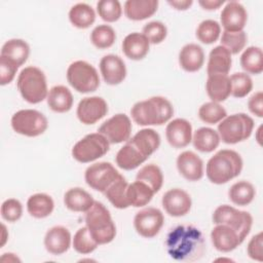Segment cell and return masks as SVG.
I'll return each mask as SVG.
<instances>
[{"instance_id": "1", "label": "cell", "mask_w": 263, "mask_h": 263, "mask_svg": "<svg viewBox=\"0 0 263 263\" xmlns=\"http://www.w3.org/2000/svg\"><path fill=\"white\" fill-rule=\"evenodd\" d=\"M165 248L168 255L177 261H194L203 253L204 239L198 228L192 225H179L167 234Z\"/></svg>"}, {"instance_id": "2", "label": "cell", "mask_w": 263, "mask_h": 263, "mask_svg": "<svg viewBox=\"0 0 263 263\" xmlns=\"http://www.w3.org/2000/svg\"><path fill=\"white\" fill-rule=\"evenodd\" d=\"M174 114L172 103L163 97H152L136 103L130 109L133 120L142 126L161 125L167 122Z\"/></svg>"}, {"instance_id": "3", "label": "cell", "mask_w": 263, "mask_h": 263, "mask_svg": "<svg viewBox=\"0 0 263 263\" xmlns=\"http://www.w3.org/2000/svg\"><path fill=\"white\" fill-rule=\"evenodd\" d=\"M242 159L236 151L223 149L209 159L205 174L212 183L221 185L237 177L242 170Z\"/></svg>"}, {"instance_id": "4", "label": "cell", "mask_w": 263, "mask_h": 263, "mask_svg": "<svg viewBox=\"0 0 263 263\" xmlns=\"http://www.w3.org/2000/svg\"><path fill=\"white\" fill-rule=\"evenodd\" d=\"M85 224L98 245L111 242L116 235V226L109 210L100 201L93 202L85 212Z\"/></svg>"}, {"instance_id": "5", "label": "cell", "mask_w": 263, "mask_h": 263, "mask_svg": "<svg viewBox=\"0 0 263 263\" xmlns=\"http://www.w3.org/2000/svg\"><path fill=\"white\" fill-rule=\"evenodd\" d=\"M16 85L23 99L30 104H38L47 98L46 77L37 67L24 68L18 74Z\"/></svg>"}, {"instance_id": "6", "label": "cell", "mask_w": 263, "mask_h": 263, "mask_svg": "<svg viewBox=\"0 0 263 263\" xmlns=\"http://www.w3.org/2000/svg\"><path fill=\"white\" fill-rule=\"evenodd\" d=\"M254 129V120L245 113L226 116L218 124L220 140L226 144H236L250 138Z\"/></svg>"}, {"instance_id": "7", "label": "cell", "mask_w": 263, "mask_h": 263, "mask_svg": "<svg viewBox=\"0 0 263 263\" xmlns=\"http://www.w3.org/2000/svg\"><path fill=\"white\" fill-rule=\"evenodd\" d=\"M67 80L78 92H92L100 86V77L96 68L85 61H75L67 69Z\"/></svg>"}, {"instance_id": "8", "label": "cell", "mask_w": 263, "mask_h": 263, "mask_svg": "<svg viewBox=\"0 0 263 263\" xmlns=\"http://www.w3.org/2000/svg\"><path fill=\"white\" fill-rule=\"evenodd\" d=\"M212 219L215 224H224L232 228L238 234L241 242L250 233L253 224L250 213L239 211L228 204L219 205L214 211Z\"/></svg>"}, {"instance_id": "9", "label": "cell", "mask_w": 263, "mask_h": 263, "mask_svg": "<svg viewBox=\"0 0 263 263\" xmlns=\"http://www.w3.org/2000/svg\"><path fill=\"white\" fill-rule=\"evenodd\" d=\"M110 148L109 141L100 133L88 134L72 148V156L81 163H88L104 156Z\"/></svg>"}, {"instance_id": "10", "label": "cell", "mask_w": 263, "mask_h": 263, "mask_svg": "<svg viewBox=\"0 0 263 263\" xmlns=\"http://www.w3.org/2000/svg\"><path fill=\"white\" fill-rule=\"evenodd\" d=\"M48 126L47 118L34 109L16 111L11 117V127L20 135L26 137H37L42 135Z\"/></svg>"}, {"instance_id": "11", "label": "cell", "mask_w": 263, "mask_h": 263, "mask_svg": "<svg viewBox=\"0 0 263 263\" xmlns=\"http://www.w3.org/2000/svg\"><path fill=\"white\" fill-rule=\"evenodd\" d=\"M120 176L121 174L113 166V164L107 161L93 163L89 165L84 173L86 184L93 190L103 193Z\"/></svg>"}, {"instance_id": "12", "label": "cell", "mask_w": 263, "mask_h": 263, "mask_svg": "<svg viewBox=\"0 0 263 263\" xmlns=\"http://www.w3.org/2000/svg\"><path fill=\"white\" fill-rule=\"evenodd\" d=\"M132 128L129 117L123 113H118L104 121L98 133L102 134L110 144H119L129 140Z\"/></svg>"}, {"instance_id": "13", "label": "cell", "mask_w": 263, "mask_h": 263, "mask_svg": "<svg viewBox=\"0 0 263 263\" xmlns=\"http://www.w3.org/2000/svg\"><path fill=\"white\" fill-rule=\"evenodd\" d=\"M163 214L156 208L143 209L134 218V226L137 233L145 238L156 236L163 226Z\"/></svg>"}, {"instance_id": "14", "label": "cell", "mask_w": 263, "mask_h": 263, "mask_svg": "<svg viewBox=\"0 0 263 263\" xmlns=\"http://www.w3.org/2000/svg\"><path fill=\"white\" fill-rule=\"evenodd\" d=\"M108 113V105L101 97H85L77 106L76 114L83 124H93Z\"/></svg>"}, {"instance_id": "15", "label": "cell", "mask_w": 263, "mask_h": 263, "mask_svg": "<svg viewBox=\"0 0 263 263\" xmlns=\"http://www.w3.org/2000/svg\"><path fill=\"white\" fill-rule=\"evenodd\" d=\"M164 211L172 217H182L189 213L192 200L190 195L183 189L173 188L166 191L161 199Z\"/></svg>"}, {"instance_id": "16", "label": "cell", "mask_w": 263, "mask_h": 263, "mask_svg": "<svg viewBox=\"0 0 263 263\" xmlns=\"http://www.w3.org/2000/svg\"><path fill=\"white\" fill-rule=\"evenodd\" d=\"M220 20L224 31L240 32L247 24L248 13L241 3L237 1H229L222 9Z\"/></svg>"}, {"instance_id": "17", "label": "cell", "mask_w": 263, "mask_h": 263, "mask_svg": "<svg viewBox=\"0 0 263 263\" xmlns=\"http://www.w3.org/2000/svg\"><path fill=\"white\" fill-rule=\"evenodd\" d=\"M100 71L104 81L109 85H117L126 77L123 60L115 54H106L100 61Z\"/></svg>"}, {"instance_id": "18", "label": "cell", "mask_w": 263, "mask_h": 263, "mask_svg": "<svg viewBox=\"0 0 263 263\" xmlns=\"http://www.w3.org/2000/svg\"><path fill=\"white\" fill-rule=\"evenodd\" d=\"M165 137L172 147L184 148L192 141V125L184 118H176L167 123Z\"/></svg>"}, {"instance_id": "19", "label": "cell", "mask_w": 263, "mask_h": 263, "mask_svg": "<svg viewBox=\"0 0 263 263\" xmlns=\"http://www.w3.org/2000/svg\"><path fill=\"white\" fill-rule=\"evenodd\" d=\"M177 168L188 181H198L203 177V161L192 151H184L178 156Z\"/></svg>"}, {"instance_id": "20", "label": "cell", "mask_w": 263, "mask_h": 263, "mask_svg": "<svg viewBox=\"0 0 263 263\" xmlns=\"http://www.w3.org/2000/svg\"><path fill=\"white\" fill-rule=\"evenodd\" d=\"M211 239L215 249L223 253L231 252L241 243L238 234L224 224H216L212 229Z\"/></svg>"}, {"instance_id": "21", "label": "cell", "mask_w": 263, "mask_h": 263, "mask_svg": "<svg viewBox=\"0 0 263 263\" xmlns=\"http://www.w3.org/2000/svg\"><path fill=\"white\" fill-rule=\"evenodd\" d=\"M71 246V233L64 226H53L47 230L44 236V247L52 255L66 253Z\"/></svg>"}, {"instance_id": "22", "label": "cell", "mask_w": 263, "mask_h": 263, "mask_svg": "<svg viewBox=\"0 0 263 263\" xmlns=\"http://www.w3.org/2000/svg\"><path fill=\"white\" fill-rule=\"evenodd\" d=\"M204 63V52L201 46L195 43H188L179 52V64L186 72H197Z\"/></svg>"}, {"instance_id": "23", "label": "cell", "mask_w": 263, "mask_h": 263, "mask_svg": "<svg viewBox=\"0 0 263 263\" xmlns=\"http://www.w3.org/2000/svg\"><path fill=\"white\" fill-rule=\"evenodd\" d=\"M150 42L143 33L134 32L125 36L122 41V51L130 60L140 61L149 51Z\"/></svg>"}, {"instance_id": "24", "label": "cell", "mask_w": 263, "mask_h": 263, "mask_svg": "<svg viewBox=\"0 0 263 263\" xmlns=\"http://www.w3.org/2000/svg\"><path fill=\"white\" fill-rule=\"evenodd\" d=\"M231 53L222 45L214 47L209 55L206 67L208 76L210 75H227L231 69Z\"/></svg>"}, {"instance_id": "25", "label": "cell", "mask_w": 263, "mask_h": 263, "mask_svg": "<svg viewBox=\"0 0 263 263\" xmlns=\"http://www.w3.org/2000/svg\"><path fill=\"white\" fill-rule=\"evenodd\" d=\"M127 141L148 158L159 148L160 136L153 128H143Z\"/></svg>"}, {"instance_id": "26", "label": "cell", "mask_w": 263, "mask_h": 263, "mask_svg": "<svg viewBox=\"0 0 263 263\" xmlns=\"http://www.w3.org/2000/svg\"><path fill=\"white\" fill-rule=\"evenodd\" d=\"M205 90L212 102H224L231 95V82L228 75H210L205 82Z\"/></svg>"}, {"instance_id": "27", "label": "cell", "mask_w": 263, "mask_h": 263, "mask_svg": "<svg viewBox=\"0 0 263 263\" xmlns=\"http://www.w3.org/2000/svg\"><path fill=\"white\" fill-rule=\"evenodd\" d=\"M158 7L157 0H127L124 3V14L132 21H143L152 16Z\"/></svg>"}, {"instance_id": "28", "label": "cell", "mask_w": 263, "mask_h": 263, "mask_svg": "<svg viewBox=\"0 0 263 263\" xmlns=\"http://www.w3.org/2000/svg\"><path fill=\"white\" fill-rule=\"evenodd\" d=\"M48 107L57 113H65L71 110L73 106V95L70 89L64 85H55L48 90Z\"/></svg>"}, {"instance_id": "29", "label": "cell", "mask_w": 263, "mask_h": 263, "mask_svg": "<svg viewBox=\"0 0 263 263\" xmlns=\"http://www.w3.org/2000/svg\"><path fill=\"white\" fill-rule=\"evenodd\" d=\"M148 158L144 156L133 144L126 141V144L123 145L117 152L115 160L116 164L124 170L132 171L140 166L143 162H145Z\"/></svg>"}, {"instance_id": "30", "label": "cell", "mask_w": 263, "mask_h": 263, "mask_svg": "<svg viewBox=\"0 0 263 263\" xmlns=\"http://www.w3.org/2000/svg\"><path fill=\"white\" fill-rule=\"evenodd\" d=\"M93 202L92 196L80 187L71 188L64 195V203L72 212H87Z\"/></svg>"}, {"instance_id": "31", "label": "cell", "mask_w": 263, "mask_h": 263, "mask_svg": "<svg viewBox=\"0 0 263 263\" xmlns=\"http://www.w3.org/2000/svg\"><path fill=\"white\" fill-rule=\"evenodd\" d=\"M53 209V199L46 193H36L28 198L27 211L32 217L36 219H43L48 217L52 213Z\"/></svg>"}, {"instance_id": "32", "label": "cell", "mask_w": 263, "mask_h": 263, "mask_svg": "<svg viewBox=\"0 0 263 263\" xmlns=\"http://www.w3.org/2000/svg\"><path fill=\"white\" fill-rule=\"evenodd\" d=\"M29 54H30L29 44L23 39L13 38V39L7 40L3 44L0 55L8 58L20 67L27 62Z\"/></svg>"}, {"instance_id": "33", "label": "cell", "mask_w": 263, "mask_h": 263, "mask_svg": "<svg viewBox=\"0 0 263 263\" xmlns=\"http://www.w3.org/2000/svg\"><path fill=\"white\" fill-rule=\"evenodd\" d=\"M220 141L218 132L211 127H200L196 129L192 136L194 148L203 153L214 151L219 146Z\"/></svg>"}, {"instance_id": "34", "label": "cell", "mask_w": 263, "mask_h": 263, "mask_svg": "<svg viewBox=\"0 0 263 263\" xmlns=\"http://www.w3.org/2000/svg\"><path fill=\"white\" fill-rule=\"evenodd\" d=\"M128 183L125 178L121 175L115 182H113L107 190L104 192L105 196L112 203L113 206L119 210L127 209L129 206V202L127 200L126 191H127Z\"/></svg>"}, {"instance_id": "35", "label": "cell", "mask_w": 263, "mask_h": 263, "mask_svg": "<svg viewBox=\"0 0 263 263\" xmlns=\"http://www.w3.org/2000/svg\"><path fill=\"white\" fill-rule=\"evenodd\" d=\"M154 194V191L146 183L137 180L134 183L128 184L126 191L129 205H133L135 208H140L148 204Z\"/></svg>"}, {"instance_id": "36", "label": "cell", "mask_w": 263, "mask_h": 263, "mask_svg": "<svg viewBox=\"0 0 263 263\" xmlns=\"http://www.w3.org/2000/svg\"><path fill=\"white\" fill-rule=\"evenodd\" d=\"M69 20L74 27L78 29H86L95 23L96 12L88 4L77 3L71 7L69 11Z\"/></svg>"}, {"instance_id": "37", "label": "cell", "mask_w": 263, "mask_h": 263, "mask_svg": "<svg viewBox=\"0 0 263 263\" xmlns=\"http://www.w3.org/2000/svg\"><path fill=\"white\" fill-rule=\"evenodd\" d=\"M256 195V189L252 183L241 180L234 183L229 191L228 197L236 205L245 206L251 203Z\"/></svg>"}, {"instance_id": "38", "label": "cell", "mask_w": 263, "mask_h": 263, "mask_svg": "<svg viewBox=\"0 0 263 263\" xmlns=\"http://www.w3.org/2000/svg\"><path fill=\"white\" fill-rule=\"evenodd\" d=\"M240 66L247 74L258 75L263 71V53L258 46H250L240 57Z\"/></svg>"}, {"instance_id": "39", "label": "cell", "mask_w": 263, "mask_h": 263, "mask_svg": "<svg viewBox=\"0 0 263 263\" xmlns=\"http://www.w3.org/2000/svg\"><path fill=\"white\" fill-rule=\"evenodd\" d=\"M136 180L146 183L154 191V193H156L162 187L163 175L159 166L154 163H150L140 168V171L137 173Z\"/></svg>"}, {"instance_id": "40", "label": "cell", "mask_w": 263, "mask_h": 263, "mask_svg": "<svg viewBox=\"0 0 263 263\" xmlns=\"http://www.w3.org/2000/svg\"><path fill=\"white\" fill-rule=\"evenodd\" d=\"M115 40L116 33L109 25H99L90 33V41L99 49L111 47Z\"/></svg>"}, {"instance_id": "41", "label": "cell", "mask_w": 263, "mask_h": 263, "mask_svg": "<svg viewBox=\"0 0 263 263\" xmlns=\"http://www.w3.org/2000/svg\"><path fill=\"white\" fill-rule=\"evenodd\" d=\"M198 116L208 124H216L227 116V112L219 103L206 102L199 107Z\"/></svg>"}, {"instance_id": "42", "label": "cell", "mask_w": 263, "mask_h": 263, "mask_svg": "<svg viewBox=\"0 0 263 263\" xmlns=\"http://www.w3.org/2000/svg\"><path fill=\"white\" fill-rule=\"evenodd\" d=\"M98 246V242L93 239L86 226L79 228L74 234L73 248L77 253L81 255L92 253Z\"/></svg>"}, {"instance_id": "43", "label": "cell", "mask_w": 263, "mask_h": 263, "mask_svg": "<svg viewBox=\"0 0 263 263\" xmlns=\"http://www.w3.org/2000/svg\"><path fill=\"white\" fill-rule=\"evenodd\" d=\"M221 34V26L217 21L204 20L196 29L197 39L204 44H212L218 40Z\"/></svg>"}, {"instance_id": "44", "label": "cell", "mask_w": 263, "mask_h": 263, "mask_svg": "<svg viewBox=\"0 0 263 263\" xmlns=\"http://www.w3.org/2000/svg\"><path fill=\"white\" fill-rule=\"evenodd\" d=\"M248 41L246 32H227L224 31L221 37V45L229 50L231 54H237L240 52Z\"/></svg>"}, {"instance_id": "45", "label": "cell", "mask_w": 263, "mask_h": 263, "mask_svg": "<svg viewBox=\"0 0 263 263\" xmlns=\"http://www.w3.org/2000/svg\"><path fill=\"white\" fill-rule=\"evenodd\" d=\"M229 78L231 82V96L234 98H245L253 89L252 78L247 73H234Z\"/></svg>"}, {"instance_id": "46", "label": "cell", "mask_w": 263, "mask_h": 263, "mask_svg": "<svg viewBox=\"0 0 263 263\" xmlns=\"http://www.w3.org/2000/svg\"><path fill=\"white\" fill-rule=\"evenodd\" d=\"M97 11L103 21L114 23L120 18L122 8L118 0H101L97 3Z\"/></svg>"}, {"instance_id": "47", "label": "cell", "mask_w": 263, "mask_h": 263, "mask_svg": "<svg viewBox=\"0 0 263 263\" xmlns=\"http://www.w3.org/2000/svg\"><path fill=\"white\" fill-rule=\"evenodd\" d=\"M143 34L146 36L150 43L159 44L165 39L167 35V29L163 23L153 21L143 27Z\"/></svg>"}, {"instance_id": "48", "label": "cell", "mask_w": 263, "mask_h": 263, "mask_svg": "<svg viewBox=\"0 0 263 263\" xmlns=\"http://www.w3.org/2000/svg\"><path fill=\"white\" fill-rule=\"evenodd\" d=\"M23 215V205L20 200L15 198H8L3 201L1 205V216L8 222H16Z\"/></svg>"}, {"instance_id": "49", "label": "cell", "mask_w": 263, "mask_h": 263, "mask_svg": "<svg viewBox=\"0 0 263 263\" xmlns=\"http://www.w3.org/2000/svg\"><path fill=\"white\" fill-rule=\"evenodd\" d=\"M18 69V66L6 57L0 55V84L6 85L10 83Z\"/></svg>"}, {"instance_id": "50", "label": "cell", "mask_w": 263, "mask_h": 263, "mask_svg": "<svg viewBox=\"0 0 263 263\" xmlns=\"http://www.w3.org/2000/svg\"><path fill=\"white\" fill-rule=\"evenodd\" d=\"M247 253L249 257L255 261H263V233L259 232L255 234L249 241L247 247Z\"/></svg>"}, {"instance_id": "51", "label": "cell", "mask_w": 263, "mask_h": 263, "mask_svg": "<svg viewBox=\"0 0 263 263\" xmlns=\"http://www.w3.org/2000/svg\"><path fill=\"white\" fill-rule=\"evenodd\" d=\"M248 107L251 113L257 117H263V92H255L248 101Z\"/></svg>"}, {"instance_id": "52", "label": "cell", "mask_w": 263, "mask_h": 263, "mask_svg": "<svg viewBox=\"0 0 263 263\" xmlns=\"http://www.w3.org/2000/svg\"><path fill=\"white\" fill-rule=\"evenodd\" d=\"M198 4L205 10H216L224 4V0H199Z\"/></svg>"}, {"instance_id": "53", "label": "cell", "mask_w": 263, "mask_h": 263, "mask_svg": "<svg viewBox=\"0 0 263 263\" xmlns=\"http://www.w3.org/2000/svg\"><path fill=\"white\" fill-rule=\"evenodd\" d=\"M167 3L177 10H187L193 3L192 0H168Z\"/></svg>"}, {"instance_id": "54", "label": "cell", "mask_w": 263, "mask_h": 263, "mask_svg": "<svg viewBox=\"0 0 263 263\" xmlns=\"http://www.w3.org/2000/svg\"><path fill=\"white\" fill-rule=\"evenodd\" d=\"M1 242H0V247L2 248L5 243H6V241H7V238H8V233H7V230H6V227H5V225L2 223L1 224Z\"/></svg>"}, {"instance_id": "55", "label": "cell", "mask_w": 263, "mask_h": 263, "mask_svg": "<svg viewBox=\"0 0 263 263\" xmlns=\"http://www.w3.org/2000/svg\"><path fill=\"white\" fill-rule=\"evenodd\" d=\"M1 260L2 261H8V262H11V261H21L14 254L12 253H5L3 254V256L1 257Z\"/></svg>"}, {"instance_id": "56", "label": "cell", "mask_w": 263, "mask_h": 263, "mask_svg": "<svg viewBox=\"0 0 263 263\" xmlns=\"http://www.w3.org/2000/svg\"><path fill=\"white\" fill-rule=\"evenodd\" d=\"M261 129H262V125L261 126H259V128L257 129V135H256V140H257V142L261 145V138H260V134H261Z\"/></svg>"}]
</instances>
